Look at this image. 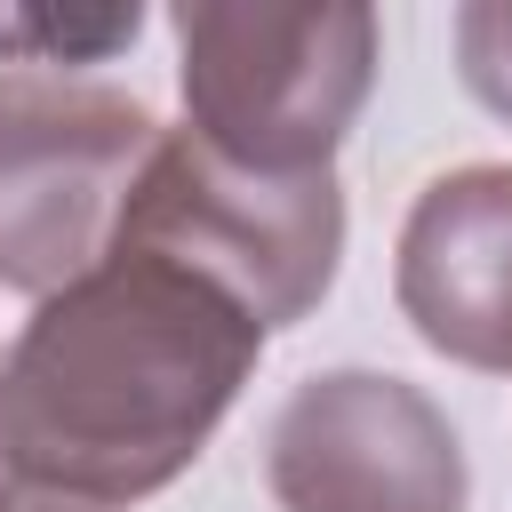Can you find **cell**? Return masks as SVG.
<instances>
[{
  "mask_svg": "<svg viewBox=\"0 0 512 512\" xmlns=\"http://www.w3.org/2000/svg\"><path fill=\"white\" fill-rule=\"evenodd\" d=\"M264 320L168 248L112 240L72 288L40 296L0 368V464L16 488L72 504H136L168 488L240 384Z\"/></svg>",
  "mask_w": 512,
  "mask_h": 512,
  "instance_id": "1",
  "label": "cell"
},
{
  "mask_svg": "<svg viewBox=\"0 0 512 512\" xmlns=\"http://www.w3.org/2000/svg\"><path fill=\"white\" fill-rule=\"evenodd\" d=\"M184 128L248 176H328L376 80V16L336 8H176Z\"/></svg>",
  "mask_w": 512,
  "mask_h": 512,
  "instance_id": "2",
  "label": "cell"
},
{
  "mask_svg": "<svg viewBox=\"0 0 512 512\" xmlns=\"http://www.w3.org/2000/svg\"><path fill=\"white\" fill-rule=\"evenodd\" d=\"M160 128L128 88L0 72V288L56 296L104 248Z\"/></svg>",
  "mask_w": 512,
  "mask_h": 512,
  "instance_id": "3",
  "label": "cell"
},
{
  "mask_svg": "<svg viewBox=\"0 0 512 512\" xmlns=\"http://www.w3.org/2000/svg\"><path fill=\"white\" fill-rule=\"evenodd\" d=\"M456 64H464V88L496 120H512V0L456 8Z\"/></svg>",
  "mask_w": 512,
  "mask_h": 512,
  "instance_id": "8",
  "label": "cell"
},
{
  "mask_svg": "<svg viewBox=\"0 0 512 512\" xmlns=\"http://www.w3.org/2000/svg\"><path fill=\"white\" fill-rule=\"evenodd\" d=\"M392 296L432 352L512 376V168H456L416 192Z\"/></svg>",
  "mask_w": 512,
  "mask_h": 512,
  "instance_id": "6",
  "label": "cell"
},
{
  "mask_svg": "<svg viewBox=\"0 0 512 512\" xmlns=\"http://www.w3.org/2000/svg\"><path fill=\"white\" fill-rule=\"evenodd\" d=\"M0 512H104V504H72V496H48V488H0Z\"/></svg>",
  "mask_w": 512,
  "mask_h": 512,
  "instance_id": "9",
  "label": "cell"
},
{
  "mask_svg": "<svg viewBox=\"0 0 512 512\" xmlns=\"http://www.w3.org/2000/svg\"><path fill=\"white\" fill-rule=\"evenodd\" d=\"M112 240L168 248L192 272L224 280L264 328H296L344 256V192L328 176H248L216 160L192 128H160Z\"/></svg>",
  "mask_w": 512,
  "mask_h": 512,
  "instance_id": "4",
  "label": "cell"
},
{
  "mask_svg": "<svg viewBox=\"0 0 512 512\" xmlns=\"http://www.w3.org/2000/svg\"><path fill=\"white\" fill-rule=\"evenodd\" d=\"M0 368H8V360H0Z\"/></svg>",
  "mask_w": 512,
  "mask_h": 512,
  "instance_id": "10",
  "label": "cell"
},
{
  "mask_svg": "<svg viewBox=\"0 0 512 512\" xmlns=\"http://www.w3.org/2000/svg\"><path fill=\"white\" fill-rule=\"evenodd\" d=\"M136 32H144L136 8H96V16L40 8V16H0V56H16V64H96L104 48H120Z\"/></svg>",
  "mask_w": 512,
  "mask_h": 512,
  "instance_id": "7",
  "label": "cell"
},
{
  "mask_svg": "<svg viewBox=\"0 0 512 512\" xmlns=\"http://www.w3.org/2000/svg\"><path fill=\"white\" fill-rule=\"evenodd\" d=\"M280 512H464L472 472L456 424L384 368L304 376L264 432Z\"/></svg>",
  "mask_w": 512,
  "mask_h": 512,
  "instance_id": "5",
  "label": "cell"
}]
</instances>
